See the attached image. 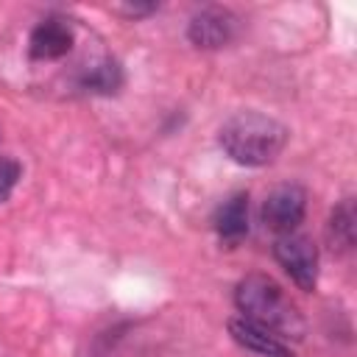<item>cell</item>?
<instances>
[{"mask_svg": "<svg viewBox=\"0 0 357 357\" xmlns=\"http://www.w3.org/2000/svg\"><path fill=\"white\" fill-rule=\"evenodd\" d=\"M234 301L245 321L268 329L276 337H301L304 321L284 290L265 273H248L234 290Z\"/></svg>", "mask_w": 357, "mask_h": 357, "instance_id": "cell-1", "label": "cell"}, {"mask_svg": "<svg viewBox=\"0 0 357 357\" xmlns=\"http://www.w3.org/2000/svg\"><path fill=\"white\" fill-rule=\"evenodd\" d=\"M287 142V128L259 112H237L220 128L223 151L245 167H259L273 162Z\"/></svg>", "mask_w": 357, "mask_h": 357, "instance_id": "cell-2", "label": "cell"}, {"mask_svg": "<svg viewBox=\"0 0 357 357\" xmlns=\"http://www.w3.org/2000/svg\"><path fill=\"white\" fill-rule=\"evenodd\" d=\"M276 262L290 273L301 290H315L318 282V248L307 234H282L273 245Z\"/></svg>", "mask_w": 357, "mask_h": 357, "instance_id": "cell-3", "label": "cell"}, {"mask_svg": "<svg viewBox=\"0 0 357 357\" xmlns=\"http://www.w3.org/2000/svg\"><path fill=\"white\" fill-rule=\"evenodd\" d=\"M307 212V192L298 184H279L262 204V223L276 234H290Z\"/></svg>", "mask_w": 357, "mask_h": 357, "instance_id": "cell-4", "label": "cell"}, {"mask_svg": "<svg viewBox=\"0 0 357 357\" xmlns=\"http://www.w3.org/2000/svg\"><path fill=\"white\" fill-rule=\"evenodd\" d=\"M234 33H237V17L229 8H220V6L201 8L190 20V28H187L190 42L195 47H206V50L229 45L234 39Z\"/></svg>", "mask_w": 357, "mask_h": 357, "instance_id": "cell-5", "label": "cell"}, {"mask_svg": "<svg viewBox=\"0 0 357 357\" xmlns=\"http://www.w3.org/2000/svg\"><path fill=\"white\" fill-rule=\"evenodd\" d=\"M73 47V28L64 20H45L31 31L28 39V53L36 61H53L67 56Z\"/></svg>", "mask_w": 357, "mask_h": 357, "instance_id": "cell-6", "label": "cell"}, {"mask_svg": "<svg viewBox=\"0 0 357 357\" xmlns=\"http://www.w3.org/2000/svg\"><path fill=\"white\" fill-rule=\"evenodd\" d=\"M229 332L234 337V343H240L243 349L262 354V357H293V351L287 349V343L276 335H271L268 329L245 321V318H231L229 321Z\"/></svg>", "mask_w": 357, "mask_h": 357, "instance_id": "cell-7", "label": "cell"}, {"mask_svg": "<svg viewBox=\"0 0 357 357\" xmlns=\"http://www.w3.org/2000/svg\"><path fill=\"white\" fill-rule=\"evenodd\" d=\"M215 229L220 240L229 245H237L248 234V195L245 192H234L229 201H223V206L215 215Z\"/></svg>", "mask_w": 357, "mask_h": 357, "instance_id": "cell-8", "label": "cell"}, {"mask_svg": "<svg viewBox=\"0 0 357 357\" xmlns=\"http://www.w3.org/2000/svg\"><path fill=\"white\" fill-rule=\"evenodd\" d=\"M329 240H332V248H340V251H349L354 245V201L351 198L335 206L329 218Z\"/></svg>", "mask_w": 357, "mask_h": 357, "instance_id": "cell-9", "label": "cell"}, {"mask_svg": "<svg viewBox=\"0 0 357 357\" xmlns=\"http://www.w3.org/2000/svg\"><path fill=\"white\" fill-rule=\"evenodd\" d=\"M81 84H84L86 89H92V92L112 95V92H117V89L123 86V70H120L117 61L106 59V61L95 64V67L81 78Z\"/></svg>", "mask_w": 357, "mask_h": 357, "instance_id": "cell-10", "label": "cell"}, {"mask_svg": "<svg viewBox=\"0 0 357 357\" xmlns=\"http://www.w3.org/2000/svg\"><path fill=\"white\" fill-rule=\"evenodd\" d=\"M20 162L17 159H8V156H0V201H6L14 190V184L20 181Z\"/></svg>", "mask_w": 357, "mask_h": 357, "instance_id": "cell-11", "label": "cell"}, {"mask_svg": "<svg viewBox=\"0 0 357 357\" xmlns=\"http://www.w3.org/2000/svg\"><path fill=\"white\" fill-rule=\"evenodd\" d=\"M156 6H120L117 11H123V14H128V17H139V14H148V11H153Z\"/></svg>", "mask_w": 357, "mask_h": 357, "instance_id": "cell-12", "label": "cell"}]
</instances>
